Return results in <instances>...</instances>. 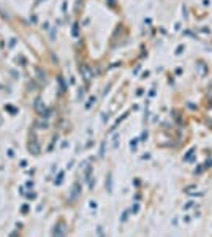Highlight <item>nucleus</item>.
Wrapping results in <instances>:
<instances>
[{
	"instance_id": "f257e3e1",
	"label": "nucleus",
	"mask_w": 212,
	"mask_h": 237,
	"mask_svg": "<svg viewBox=\"0 0 212 237\" xmlns=\"http://www.w3.org/2000/svg\"><path fill=\"white\" fill-rule=\"evenodd\" d=\"M29 150H30L33 155H38V153H40V146H38V142L37 141H30L29 142Z\"/></svg>"
},
{
	"instance_id": "f03ea898",
	"label": "nucleus",
	"mask_w": 212,
	"mask_h": 237,
	"mask_svg": "<svg viewBox=\"0 0 212 237\" xmlns=\"http://www.w3.org/2000/svg\"><path fill=\"white\" fill-rule=\"evenodd\" d=\"M81 70H82V73H84V78H86V79H89V78H90V71L87 70V67H82Z\"/></svg>"
},
{
	"instance_id": "7ed1b4c3",
	"label": "nucleus",
	"mask_w": 212,
	"mask_h": 237,
	"mask_svg": "<svg viewBox=\"0 0 212 237\" xmlns=\"http://www.w3.org/2000/svg\"><path fill=\"white\" fill-rule=\"evenodd\" d=\"M37 73H38V78H40L41 81H45V71H41L40 68H38V70H37Z\"/></svg>"
},
{
	"instance_id": "20e7f679",
	"label": "nucleus",
	"mask_w": 212,
	"mask_h": 237,
	"mask_svg": "<svg viewBox=\"0 0 212 237\" xmlns=\"http://www.w3.org/2000/svg\"><path fill=\"white\" fill-rule=\"evenodd\" d=\"M0 125H2V117H0Z\"/></svg>"
}]
</instances>
